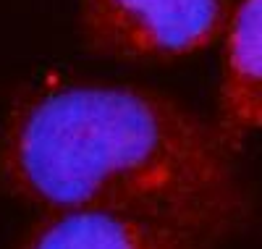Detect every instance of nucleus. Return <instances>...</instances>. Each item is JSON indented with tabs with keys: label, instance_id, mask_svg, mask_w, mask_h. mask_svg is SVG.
<instances>
[{
	"label": "nucleus",
	"instance_id": "f257e3e1",
	"mask_svg": "<svg viewBox=\"0 0 262 249\" xmlns=\"http://www.w3.org/2000/svg\"><path fill=\"white\" fill-rule=\"evenodd\" d=\"M220 129L129 84H63L24 97L0 129V181L48 212L110 210L228 233L244 197Z\"/></svg>",
	"mask_w": 262,
	"mask_h": 249
},
{
	"label": "nucleus",
	"instance_id": "f03ea898",
	"mask_svg": "<svg viewBox=\"0 0 262 249\" xmlns=\"http://www.w3.org/2000/svg\"><path fill=\"white\" fill-rule=\"evenodd\" d=\"M228 24V0H82L92 50L121 60H173L205 50Z\"/></svg>",
	"mask_w": 262,
	"mask_h": 249
},
{
	"label": "nucleus",
	"instance_id": "7ed1b4c3",
	"mask_svg": "<svg viewBox=\"0 0 262 249\" xmlns=\"http://www.w3.org/2000/svg\"><path fill=\"white\" fill-rule=\"evenodd\" d=\"M16 249H207V239L139 215L60 210L37 221Z\"/></svg>",
	"mask_w": 262,
	"mask_h": 249
},
{
	"label": "nucleus",
	"instance_id": "20e7f679",
	"mask_svg": "<svg viewBox=\"0 0 262 249\" xmlns=\"http://www.w3.org/2000/svg\"><path fill=\"white\" fill-rule=\"evenodd\" d=\"M262 129V0H241L226 34L220 134L228 147Z\"/></svg>",
	"mask_w": 262,
	"mask_h": 249
}]
</instances>
